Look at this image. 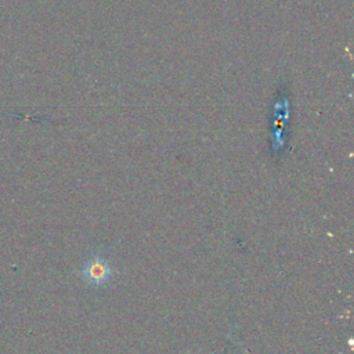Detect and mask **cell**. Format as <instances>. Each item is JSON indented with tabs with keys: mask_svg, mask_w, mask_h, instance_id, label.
I'll return each mask as SVG.
<instances>
[{
	"mask_svg": "<svg viewBox=\"0 0 354 354\" xmlns=\"http://www.w3.org/2000/svg\"><path fill=\"white\" fill-rule=\"evenodd\" d=\"M87 277L94 282H102L109 277V267L102 260H94L87 268Z\"/></svg>",
	"mask_w": 354,
	"mask_h": 354,
	"instance_id": "6da1fadb",
	"label": "cell"
}]
</instances>
